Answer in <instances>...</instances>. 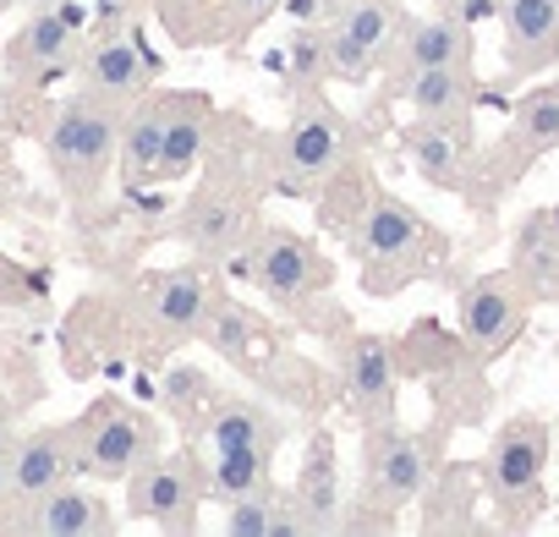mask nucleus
Wrapping results in <instances>:
<instances>
[{"mask_svg": "<svg viewBox=\"0 0 559 537\" xmlns=\"http://www.w3.org/2000/svg\"><path fill=\"white\" fill-rule=\"evenodd\" d=\"M499 28L504 61L515 72H532L559 50V0H499Z\"/></svg>", "mask_w": 559, "mask_h": 537, "instance_id": "obj_10", "label": "nucleus"}, {"mask_svg": "<svg viewBox=\"0 0 559 537\" xmlns=\"http://www.w3.org/2000/svg\"><path fill=\"white\" fill-rule=\"evenodd\" d=\"M521 330V297L510 281H477L461 291V335L477 351H499L510 346Z\"/></svg>", "mask_w": 559, "mask_h": 537, "instance_id": "obj_13", "label": "nucleus"}, {"mask_svg": "<svg viewBox=\"0 0 559 537\" xmlns=\"http://www.w3.org/2000/svg\"><path fill=\"white\" fill-rule=\"evenodd\" d=\"M12 7H17V0H0V12H12Z\"/></svg>", "mask_w": 559, "mask_h": 537, "instance_id": "obj_37", "label": "nucleus"}, {"mask_svg": "<svg viewBox=\"0 0 559 537\" xmlns=\"http://www.w3.org/2000/svg\"><path fill=\"white\" fill-rule=\"evenodd\" d=\"M12 444H17V439H12V428L0 422V455H12Z\"/></svg>", "mask_w": 559, "mask_h": 537, "instance_id": "obj_35", "label": "nucleus"}, {"mask_svg": "<svg viewBox=\"0 0 559 537\" xmlns=\"http://www.w3.org/2000/svg\"><path fill=\"white\" fill-rule=\"evenodd\" d=\"M192 504H198V488H192L187 461H143V466L127 477V510H132L138 521L187 526V521H192Z\"/></svg>", "mask_w": 559, "mask_h": 537, "instance_id": "obj_7", "label": "nucleus"}, {"mask_svg": "<svg viewBox=\"0 0 559 537\" xmlns=\"http://www.w3.org/2000/svg\"><path fill=\"white\" fill-rule=\"evenodd\" d=\"M143 461H154V428L132 406H105L94 411L88 428H78V472H94L105 482L132 477Z\"/></svg>", "mask_w": 559, "mask_h": 537, "instance_id": "obj_2", "label": "nucleus"}, {"mask_svg": "<svg viewBox=\"0 0 559 537\" xmlns=\"http://www.w3.org/2000/svg\"><path fill=\"white\" fill-rule=\"evenodd\" d=\"M341 159H346V127L324 105H302L292 116V127L280 132V165H286L292 181H319Z\"/></svg>", "mask_w": 559, "mask_h": 537, "instance_id": "obj_6", "label": "nucleus"}, {"mask_svg": "<svg viewBox=\"0 0 559 537\" xmlns=\"http://www.w3.org/2000/svg\"><path fill=\"white\" fill-rule=\"evenodd\" d=\"M412 159L417 176L433 187H455L461 181V138L450 132V121H428V132L412 138Z\"/></svg>", "mask_w": 559, "mask_h": 537, "instance_id": "obj_26", "label": "nucleus"}, {"mask_svg": "<svg viewBox=\"0 0 559 537\" xmlns=\"http://www.w3.org/2000/svg\"><path fill=\"white\" fill-rule=\"evenodd\" d=\"M510 148H521V154L559 148V88H537V94H526V99L515 105Z\"/></svg>", "mask_w": 559, "mask_h": 537, "instance_id": "obj_25", "label": "nucleus"}, {"mask_svg": "<svg viewBox=\"0 0 559 537\" xmlns=\"http://www.w3.org/2000/svg\"><path fill=\"white\" fill-rule=\"evenodd\" d=\"M297 504L308 510L313 532H335L341 526V482H335V450L330 439H313V455L297 477Z\"/></svg>", "mask_w": 559, "mask_h": 537, "instance_id": "obj_21", "label": "nucleus"}, {"mask_svg": "<svg viewBox=\"0 0 559 537\" xmlns=\"http://www.w3.org/2000/svg\"><path fill=\"white\" fill-rule=\"evenodd\" d=\"M209 488L225 493V499H241V493L269 488V455H258V450H214Z\"/></svg>", "mask_w": 559, "mask_h": 537, "instance_id": "obj_28", "label": "nucleus"}, {"mask_svg": "<svg viewBox=\"0 0 559 537\" xmlns=\"http://www.w3.org/2000/svg\"><path fill=\"white\" fill-rule=\"evenodd\" d=\"M406 105L423 121H461L472 105V77L461 67H417L406 72Z\"/></svg>", "mask_w": 559, "mask_h": 537, "instance_id": "obj_19", "label": "nucleus"}, {"mask_svg": "<svg viewBox=\"0 0 559 537\" xmlns=\"http://www.w3.org/2000/svg\"><path fill=\"white\" fill-rule=\"evenodd\" d=\"M181 236H187L198 252L219 258L225 247H236L241 214H236V203H230L225 192H198V198L187 203V214H181Z\"/></svg>", "mask_w": 559, "mask_h": 537, "instance_id": "obj_23", "label": "nucleus"}, {"mask_svg": "<svg viewBox=\"0 0 559 537\" xmlns=\"http://www.w3.org/2000/svg\"><path fill=\"white\" fill-rule=\"evenodd\" d=\"M143 308L159 330H203L209 319V286L192 275V268H170V275L143 281Z\"/></svg>", "mask_w": 559, "mask_h": 537, "instance_id": "obj_15", "label": "nucleus"}, {"mask_svg": "<svg viewBox=\"0 0 559 537\" xmlns=\"http://www.w3.org/2000/svg\"><path fill=\"white\" fill-rule=\"evenodd\" d=\"M346 390L357 401L362 417L384 422L390 417V401H395V351L384 335H357L352 351H346Z\"/></svg>", "mask_w": 559, "mask_h": 537, "instance_id": "obj_14", "label": "nucleus"}, {"mask_svg": "<svg viewBox=\"0 0 559 537\" xmlns=\"http://www.w3.org/2000/svg\"><path fill=\"white\" fill-rule=\"evenodd\" d=\"M274 510H280V493H269V488L241 493V499H230L225 532H230V537H269V532H274Z\"/></svg>", "mask_w": 559, "mask_h": 537, "instance_id": "obj_29", "label": "nucleus"}, {"mask_svg": "<svg viewBox=\"0 0 559 537\" xmlns=\"http://www.w3.org/2000/svg\"><path fill=\"white\" fill-rule=\"evenodd\" d=\"M401 67L417 72V67H466L472 45H466V23L455 17H417L401 28Z\"/></svg>", "mask_w": 559, "mask_h": 537, "instance_id": "obj_16", "label": "nucleus"}, {"mask_svg": "<svg viewBox=\"0 0 559 537\" xmlns=\"http://www.w3.org/2000/svg\"><path fill=\"white\" fill-rule=\"evenodd\" d=\"M236 7H241V17H252V23H263L269 12H280V7H286V0H236Z\"/></svg>", "mask_w": 559, "mask_h": 537, "instance_id": "obj_34", "label": "nucleus"}, {"mask_svg": "<svg viewBox=\"0 0 559 537\" xmlns=\"http://www.w3.org/2000/svg\"><path fill=\"white\" fill-rule=\"evenodd\" d=\"M203 143H209V105L181 94L170 99V116H165V143H159V176L176 181L187 176L198 159H203Z\"/></svg>", "mask_w": 559, "mask_h": 537, "instance_id": "obj_18", "label": "nucleus"}, {"mask_svg": "<svg viewBox=\"0 0 559 537\" xmlns=\"http://www.w3.org/2000/svg\"><path fill=\"white\" fill-rule=\"evenodd\" d=\"M280 12H292V23H297V28H319V23L330 17V0H286Z\"/></svg>", "mask_w": 559, "mask_h": 537, "instance_id": "obj_32", "label": "nucleus"}, {"mask_svg": "<svg viewBox=\"0 0 559 537\" xmlns=\"http://www.w3.org/2000/svg\"><path fill=\"white\" fill-rule=\"evenodd\" d=\"M252 335H258V319H252L241 302H219V308H209V319H203V341H209L225 362H247V357H252Z\"/></svg>", "mask_w": 559, "mask_h": 537, "instance_id": "obj_27", "label": "nucleus"}, {"mask_svg": "<svg viewBox=\"0 0 559 537\" xmlns=\"http://www.w3.org/2000/svg\"><path fill=\"white\" fill-rule=\"evenodd\" d=\"M543 466H548V433L537 422H510L488 450V482L504 504L532 499V488L543 482Z\"/></svg>", "mask_w": 559, "mask_h": 537, "instance_id": "obj_8", "label": "nucleus"}, {"mask_svg": "<svg viewBox=\"0 0 559 537\" xmlns=\"http://www.w3.org/2000/svg\"><path fill=\"white\" fill-rule=\"evenodd\" d=\"M493 12H499V0H455V12H450V17L472 28V23H483V17H493Z\"/></svg>", "mask_w": 559, "mask_h": 537, "instance_id": "obj_33", "label": "nucleus"}, {"mask_svg": "<svg viewBox=\"0 0 559 537\" xmlns=\"http://www.w3.org/2000/svg\"><path fill=\"white\" fill-rule=\"evenodd\" d=\"M417 241H423V225H417V214H412L401 198H373V203H368V214H362V225H357V247H362L368 258L395 263V258H406Z\"/></svg>", "mask_w": 559, "mask_h": 537, "instance_id": "obj_20", "label": "nucleus"}, {"mask_svg": "<svg viewBox=\"0 0 559 537\" xmlns=\"http://www.w3.org/2000/svg\"><path fill=\"white\" fill-rule=\"evenodd\" d=\"M423 482H428V444L417 433H395V428L373 433V450H368V488H373V499L401 504V499L423 493Z\"/></svg>", "mask_w": 559, "mask_h": 537, "instance_id": "obj_9", "label": "nucleus"}, {"mask_svg": "<svg viewBox=\"0 0 559 537\" xmlns=\"http://www.w3.org/2000/svg\"><path fill=\"white\" fill-rule=\"evenodd\" d=\"M258 286L274 308H302L324 286V258L297 230H269L258 247Z\"/></svg>", "mask_w": 559, "mask_h": 537, "instance_id": "obj_5", "label": "nucleus"}, {"mask_svg": "<svg viewBox=\"0 0 559 537\" xmlns=\"http://www.w3.org/2000/svg\"><path fill=\"white\" fill-rule=\"evenodd\" d=\"M72 45H78V23L67 12H45L23 28L17 39V67H34V72H56L72 61Z\"/></svg>", "mask_w": 559, "mask_h": 537, "instance_id": "obj_24", "label": "nucleus"}, {"mask_svg": "<svg viewBox=\"0 0 559 537\" xmlns=\"http://www.w3.org/2000/svg\"><path fill=\"white\" fill-rule=\"evenodd\" d=\"M110 526H116L110 504L88 488H72V482L39 493L23 515V532H39V537H94V532H110Z\"/></svg>", "mask_w": 559, "mask_h": 537, "instance_id": "obj_11", "label": "nucleus"}, {"mask_svg": "<svg viewBox=\"0 0 559 537\" xmlns=\"http://www.w3.org/2000/svg\"><path fill=\"white\" fill-rule=\"evenodd\" d=\"M341 7H346V0H330V12H341Z\"/></svg>", "mask_w": 559, "mask_h": 537, "instance_id": "obj_38", "label": "nucleus"}, {"mask_svg": "<svg viewBox=\"0 0 559 537\" xmlns=\"http://www.w3.org/2000/svg\"><path fill=\"white\" fill-rule=\"evenodd\" d=\"M209 395V379L198 373V368H170L165 373V406L170 411H187L192 401H203Z\"/></svg>", "mask_w": 559, "mask_h": 537, "instance_id": "obj_31", "label": "nucleus"}, {"mask_svg": "<svg viewBox=\"0 0 559 537\" xmlns=\"http://www.w3.org/2000/svg\"><path fill=\"white\" fill-rule=\"evenodd\" d=\"M274 439H280V422L252 406V401H225L209 422V444L214 450H258V455H274Z\"/></svg>", "mask_w": 559, "mask_h": 537, "instance_id": "obj_22", "label": "nucleus"}, {"mask_svg": "<svg viewBox=\"0 0 559 537\" xmlns=\"http://www.w3.org/2000/svg\"><path fill=\"white\" fill-rule=\"evenodd\" d=\"M286 56H292V77L308 88V83H319V77H330V45H324V23L319 28H297L292 34V45H286Z\"/></svg>", "mask_w": 559, "mask_h": 537, "instance_id": "obj_30", "label": "nucleus"}, {"mask_svg": "<svg viewBox=\"0 0 559 537\" xmlns=\"http://www.w3.org/2000/svg\"><path fill=\"white\" fill-rule=\"evenodd\" d=\"M78 472V428H39L12 444L7 455V493L17 504H34L39 493L61 488Z\"/></svg>", "mask_w": 559, "mask_h": 537, "instance_id": "obj_4", "label": "nucleus"}, {"mask_svg": "<svg viewBox=\"0 0 559 537\" xmlns=\"http://www.w3.org/2000/svg\"><path fill=\"white\" fill-rule=\"evenodd\" d=\"M165 116H170V99H138L127 116H121V170L127 181H148L159 176V143H165Z\"/></svg>", "mask_w": 559, "mask_h": 537, "instance_id": "obj_17", "label": "nucleus"}, {"mask_svg": "<svg viewBox=\"0 0 559 537\" xmlns=\"http://www.w3.org/2000/svg\"><path fill=\"white\" fill-rule=\"evenodd\" d=\"M395 34V7L390 0H346L341 12H330L324 23V45H330V72L335 77H368L373 56L384 50V39Z\"/></svg>", "mask_w": 559, "mask_h": 537, "instance_id": "obj_3", "label": "nucleus"}, {"mask_svg": "<svg viewBox=\"0 0 559 537\" xmlns=\"http://www.w3.org/2000/svg\"><path fill=\"white\" fill-rule=\"evenodd\" d=\"M0 493H7V455H0Z\"/></svg>", "mask_w": 559, "mask_h": 537, "instance_id": "obj_36", "label": "nucleus"}, {"mask_svg": "<svg viewBox=\"0 0 559 537\" xmlns=\"http://www.w3.org/2000/svg\"><path fill=\"white\" fill-rule=\"evenodd\" d=\"M148 77H154V61L143 56L138 39H99L83 61V88L94 99H110V105L138 99L148 88Z\"/></svg>", "mask_w": 559, "mask_h": 537, "instance_id": "obj_12", "label": "nucleus"}, {"mask_svg": "<svg viewBox=\"0 0 559 537\" xmlns=\"http://www.w3.org/2000/svg\"><path fill=\"white\" fill-rule=\"evenodd\" d=\"M45 154L72 192H94L121 154V105L110 99H67L45 132Z\"/></svg>", "mask_w": 559, "mask_h": 537, "instance_id": "obj_1", "label": "nucleus"}]
</instances>
